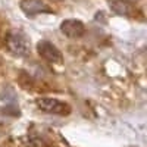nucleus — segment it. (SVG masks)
<instances>
[{
    "label": "nucleus",
    "instance_id": "obj_1",
    "mask_svg": "<svg viewBox=\"0 0 147 147\" xmlns=\"http://www.w3.org/2000/svg\"><path fill=\"white\" fill-rule=\"evenodd\" d=\"M7 47L15 56H27L30 53V41L28 37L22 31H10L7 35Z\"/></svg>",
    "mask_w": 147,
    "mask_h": 147
},
{
    "label": "nucleus",
    "instance_id": "obj_2",
    "mask_svg": "<svg viewBox=\"0 0 147 147\" xmlns=\"http://www.w3.org/2000/svg\"><path fill=\"white\" fill-rule=\"evenodd\" d=\"M37 52H38V55L47 60V62H50V63H56V65H60L62 63V53H60V50L50 41H47V40H41L37 43Z\"/></svg>",
    "mask_w": 147,
    "mask_h": 147
},
{
    "label": "nucleus",
    "instance_id": "obj_3",
    "mask_svg": "<svg viewBox=\"0 0 147 147\" xmlns=\"http://www.w3.org/2000/svg\"><path fill=\"white\" fill-rule=\"evenodd\" d=\"M37 106L38 109L44 110L47 113H55V115H68L71 112V107L68 103L60 102L57 99H49V97H43V99H37Z\"/></svg>",
    "mask_w": 147,
    "mask_h": 147
},
{
    "label": "nucleus",
    "instance_id": "obj_4",
    "mask_svg": "<svg viewBox=\"0 0 147 147\" xmlns=\"http://www.w3.org/2000/svg\"><path fill=\"white\" fill-rule=\"evenodd\" d=\"M60 31L68 38H81L85 34V25L80 19H65L60 24Z\"/></svg>",
    "mask_w": 147,
    "mask_h": 147
},
{
    "label": "nucleus",
    "instance_id": "obj_5",
    "mask_svg": "<svg viewBox=\"0 0 147 147\" xmlns=\"http://www.w3.org/2000/svg\"><path fill=\"white\" fill-rule=\"evenodd\" d=\"M19 6L24 13H27L28 16L38 15V13H52L50 6L43 0H22Z\"/></svg>",
    "mask_w": 147,
    "mask_h": 147
},
{
    "label": "nucleus",
    "instance_id": "obj_6",
    "mask_svg": "<svg viewBox=\"0 0 147 147\" xmlns=\"http://www.w3.org/2000/svg\"><path fill=\"white\" fill-rule=\"evenodd\" d=\"M110 9L118 15H132L134 12L132 6L128 2H124V0H112L110 2Z\"/></svg>",
    "mask_w": 147,
    "mask_h": 147
}]
</instances>
